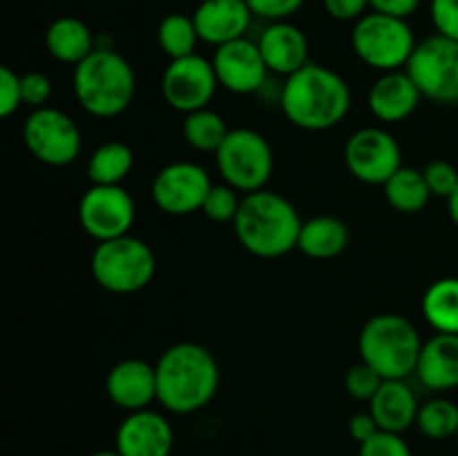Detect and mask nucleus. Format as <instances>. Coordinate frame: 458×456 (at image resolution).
<instances>
[{
	"instance_id": "15",
	"label": "nucleus",
	"mask_w": 458,
	"mask_h": 456,
	"mask_svg": "<svg viewBox=\"0 0 458 456\" xmlns=\"http://www.w3.org/2000/svg\"><path fill=\"white\" fill-rule=\"evenodd\" d=\"M215 74L219 88L233 94H255L267 85L268 67L259 52L258 40L237 38L233 43L215 47L213 56Z\"/></svg>"
},
{
	"instance_id": "6",
	"label": "nucleus",
	"mask_w": 458,
	"mask_h": 456,
	"mask_svg": "<svg viewBox=\"0 0 458 456\" xmlns=\"http://www.w3.org/2000/svg\"><path fill=\"white\" fill-rule=\"evenodd\" d=\"M92 277L101 289L116 295H130L146 289L157 273V259L150 246L134 235L98 241L89 259Z\"/></svg>"
},
{
	"instance_id": "5",
	"label": "nucleus",
	"mask_w": 458,
	"mask_h": 456,
	"mask_svg": "<svg viewBox=\"0 0 458 456\" xmlns=\"http://www.w3.org/2000/svg\"><path fill=\"white\" fill-rule=\"evenodd\" d=\"M420 340L419 329L401 313H378L369 317L358 335L360 360L374 367L385 380H405L416 374Z\"/></svg>"
},
{
	"instance_id": "44",
	"label": "nucleus",
	"mask_w": 458,
	"mask_h": 456,
	"mask_svg": "<svg viewBox=\"0 0 458 456\" xmlns=\"http://www.w3.org/2000/svg\"><path fill=\"white\" fill-rule=\"evenodd\" d=\"M456 443H458V434H456Z\"/></svg>"
},
{
	"instance_id": "4",
	"label": "nucleus",
	"mask_w": 458,
	"mask_h": 456,
	"mask_svg": "<svg viewBox=\"0 0 458 456\" xmlns=\"http://www.w3.org/2000/svg\"><path fill=\"white\" fill-rule=\"evenodd\" d=\"M72 88L79 106L97 119L123 114L137 92V76L125 56L110 47H97L74 67Z\"/></svg>"
},
{
	"instance_id": "23",
	"label": "nucleus",
	"mask_w": 458,
	"mask_h": 456,
	"mask_svg": "<svg viewBox=\"0 0 458 456\" xmlns=\"http://www.w3.org/2000/svg\"><path fill=\"white\" fill-rule=\"evenodd\" d=\"M45 47L52 58L65 65H79L97 49L94 34L81 18L61 16L49 22L45 31Z\"/></svg>"
},
{
	"instance_id": "37",
	"label": "nucleus",
	"mask_w": 458,
	"mask_h": 456,
	"mask_svg": "<svg viewBox=\"0 0 458 456\" xmlns=\"http://www.w3.org/2000/svg\"><path fill=\"white\" fill-rule=\"evenodd\" d=\"M253 12V16L264 18L268 22L289 21L293 13H298L304 7L307 0H246Z\"/></svg>"
},
{
	"instance_id": "18",
	"label": "nucleus",
	"mask_w": 458,
	"mask_h": 456,
	"mask_svg": "<svg viewBox=\"0 0 458 456\" xmlns=\"http://www.w3.org/2000/svg\"><path fill=\"white\" fill-rule=\"evenodd\" d=\"M106 393L119 410L139 411L148 410L157 401V369L150 362L139 358L121 360L107 371Z\"/></svg>"
},
{
	"instance_id": "17",
	"label": "nucleus",
	"mask_w": 458,
	"mask_h": 456,
	"mask_svg": "<svg viewBox=\"0 0 458 456\" xmlns=\"http://www.w3.org/2000/svg\"><path fill=\"white\" fill-rule=\"evenodd\" d=\"M192 21L199 40L222 47L237 38H246L253 12L246 0H201L192 13Z\"/></svg>"
},
{
	"instance_id": "20",
	"label": "nucleus",
	"mask_w": 458,
	"mask_h": 456,
	"mask_svg": "<svg viewBox=\"0 0 458 456\" xmlns=\"http://www.w3.org/2000/svg\"><path fill=\"white\" fill-rule=\"evenodd\" d=\"M420 98L423 94L405 70L385 72L371 83L367 107L383 123H401L414 114Z\"/></svg>"
},
{
	"instance_id": "11",
	"label": "nucleus",
	"mask_w": 458,
	"mask_h": 456,
	"mask_svg": "<svg viewBox=\"0 0 458 456\" xmlns=\"http://www.w3.org/2000/svg\"><path fill=\"white\" fill-rule=\"evenodd\" d=\"M213 188L210 174L195 161H173L155 174L150 186L157 208L173 217H186L204 206Z\"/></svg>"
},
{
	"instance_id": "3",
	"label": "nucleus",
	"mask_w": 458,
	"mask_h": 456,
	"mask_svg": "<svg viewBox=\"0 0 458 456\" xmlns=\"http://www.w3.org/2000/svg\"><path fill=\"white\" fill-rule=\"evenodd\" d=\"M302 224L298 208L284 195L264 188L242 197L233 228L246 253L276 259L298 249Z\"/></svg>"
},
{
	"instance_id": "13",
	"label": "nucleus",
	"mask_w": 458,
	"mask_h": 456,
	"mask_svg": "<svg viewBox=\"0 0 458 456\" xmlns=\"http://www.w3.org/2000/svg\"><path fill=\"white\" fill-rule=\"evenodd\" d=\"M217 88L219 80L213 61H206L199 54L174 58L161 76V94L165 103L183 114L208 107Z\"/></svg>"
},
{
	"instance_id": "22",
	"label": "nucleus",
	"mask_w": 458,
	"mask_h": 456,
	"mask_svg": "<svg viewBox=\"0 0 458 456\" xmlns=\"http://www.w3.org/2000/svg\"><path fill=\"white\" fill-rule=\"evenodd\" d=\"M419 410L416 393L405 380H383L376 396L369 401V411L378 427L394 434H403L416 425Z\"/></svg>"
},
{
	"instance_id": "27",
	"label": "nucleus",
	"mask_w": 458,
	"mask_h": 456,
	"mask_svg": "<svg viewBox=\"0 0 458 456\" xmlns=\"http://www.w3.org/2000/svg\"><path fill=\"white\" fill-rule=\"evenodd\" d=\"M134 152L123 141H106L92 152L88 161V179L92 186H121L132 173Z\"/></svg>"
},
{
	"instance_id": "41",
	"label": "nucleus",
	"mask_w": 458,
	"mask_h": 456,
	"mask_svg": "<svg viewBox=\"0 0 458 456\" xmlns=\"http://www.w3.org/2000/svg\"><path fill=\"white\" fill-rule=\"evenodd\" d=\"M371 12L387 13V16L396 18H410L411 13L419 12L420 0H369Z\"/></svg>"
},
{
	"instance_id": "21",
	"label": "nucleus",
	"mask_w": 458,
	"mask_h": 456,
	"mask_svg": "<svg viewBox=\"0 0 458 456\" xmlns=\"http://www.w3.org/2000/svg\"><path fill=\"white\" fill-rule=\"evenodd\" d=\"M416 376L432 392L458 387V335L437 334L423 342Z\"/></svg>"
},
{
	"instance_id": "42",
	"label": "nucleus",
	"mask_w": 458,
	"mask_h": 456,
	"mask_svg": "<svg viewBox=\"0 0 458 456\" xmlns=\"http://www.w3.org/2000/svg\"><path fill=\"white\" fill-rule=\"evenodd\" d=\"M447 210H450L452 222H454L456 228H458V188H456L454 192H452L450 199H447Z\"/></svg>"
},
{
	"instance_id": "30",
	"label": "nucleus",
	"mask_w": 458,
	"mask_h": 456,
	"mask_svg": "<svg viewBox=\"0 0 458 456\" xmlns=\"http://www.w3.org/2000/svg\"><path fill=\"white\" fill-rule=\"evenodd\" d=\"M416 427L425 438L447 441L458 434V405L447 398H432L423 402L416 416Z\"/></svg>"
},
{
	"instance_id": "9",
	"label": "nucleus",
	"mask_w": 458,
	"mask_h": 456,
	"mask_svg": "<svg viewBox=\"0 0 458 456\" xmlns=\"http://www.w3.org/2000/svg\"><path fill=\"white\" fill-rule=\"evenodd\" d=\"M423 98L438 106L458 103V40L434 34L420 40L405 67Z\"/></svg>"
},
{
	"instance_id": "40",
	"label": "nucleus",
	"mask_w": 458,
	"mask_h": 456,
	"mask_svg": "<svg viewBox=\"0 0 458 456\" xmlns=\"http://www.w3.org/2000/svg\"><path fill=\"white\" fill-rule=\"evenodd\" d=\"M378 432L380 427L378 423H376L374 416H371V411H358V414H353L352 420H349V436H352L358 445L367 443Z\"/></svg>"
},
{
	"instance_id": "34",
	"label": "nucleus",
	"mask_w": 458,
	"mask_h": 456,
	"mask_svg": "<svg viewBox=\"0 0 458 456\" xmlns=\"http://www.w3.org/2000/svg\"><path fill=\"white\" fill-rule=\"evenodd\" d=\"M358 456H414V454H411V447L407 445V441L401 436V434L380 429V432L374 434L369 441L362 443Z\"/></svg>"
},
{
	"instance_id": "38",
	"label": "nucleus",
	"mask_w": 458,
	"mask_h": 456,
	"mask_svg": "<svg viewBox=\"0 0 458 456\" xmlns=\"http://www.w3.org/2000/svg\"><path fill=\"white\" fill-rule=\"evenodd\" d=\"M429 16L437 34L458 40V0H429Z\"/></svg>"
},
{
	"instance_id": "32",
	"label": "nucleus",
	"mask_w": 458,
	"mask_h": 456,
	"mask_svg": "<svg viewBox=\"0 0 458 456\" xmlns=\"http://www.w3.org/2000/svg\"><path fill=\"white\" fill-rule=\"evenodd\" d=\"M383 376L374 369L371 365H367L365 360L356 362V365L349 367L347 376H344V389L352 398L356 401H367L369 402L371 398L376 396V392L383 384Z\"/></svg>"
},
{
	"instance_id": "12",
	"label": "nucleus",
	"mask_w": 458,
	"mask_h": 456,
	"mask_svg": "<svg viewBox=\"0 0 458 456\" xmlns=\"http://www.w3.org/2000/svg\"><path fill=\"white\" fill-rule=\"evenodd\" d=\"M137 206L123 186H89L79 201V224L92 240L130 235Z\"/></svg>"
},
{
	"instance_id": "16",
	"label": "nucleus",
	"mask_w": 458,
	"mask_h": 456,
	"mask_svg": "<svg viewBox=\"0 0 458 456\" xmlns=\"http://www.w3.org/2000/svg\"><path fill=\"white\" fill-rule=\"evenodd\" d=\"M173 447V425L159 411H130L116 429L114 450L121 456H170Z\"/></svg>"
},
{
	"instance_id": "2",
	"label": "nucleus",
	"mask_w": 458,
	"mask_h": 456,
	"mask_svg": "<svg viewBox=\"0 0 458 456\" xmlns=\"http://www.w3.org/2000/svg\"><path fill=\"white\" fill-rule=\"evenodd\" d=\"M280 106L286 119L307 132H325L335 128L352 107V89L347 80L331 67L307 63L284 80Z\"/></svg>"
},
{
	"instance_id": "19",
	"label": "nucleus",
	"mask_w": 458,
	"mask_h": 456,
	"mask_svg": "<svg viewBox=\"0 0 458 456\" xmlns=\"http://www.w3.org/2000/svg\"><path fill=\"white\" fill-rule=\"evenodd\" d=\"M259 52L268 72L277 76H293L309 61V38L298 25L289 21L268 22L258 38Z\"/></svg>"
},
{
	"instance_id": "39",
	"label": "nucleus",
	"mask_w": 458,
	"mask_h": 456,
	"mask_svg": "<svg viewBox=\"0 0 458 456\" xmlns=\"http://www.w3.org/2000/svg\"><path fill=\"white\" fill-rule=\"evenodd\" d=\"M322 3H325L327 13L340 22L360 21L367 9H371L369 0H322Z\"/></svg>"
},
{
	"instance_id": "36",
	"label": "nucleus",
	"mask_w": 458,
	"mask_h": 456,
	"mask_svg": "<svg viewBox=\"0 0 458 456\" xmlns=\"http://www.w3.org/2000/svg\"><path fill=\"white\" fill-rule=\"evenodd\" d=\"M22 106L21 76L12 67H0V116L9 119Z\"/></svg>"
},
{
	"instance_id": "1",
	"label": "nucleus",
	"mask_w": 458,
	"mask_h": 456,
	"mask_svg": "<svg viewBox=\"0 0 458 456\" xmlns=\"http://www.w3.org/2000/svg\"><path fill=\"white\" fill-rule=\"evenodd\" d=\"M157 401L179 416L204 410L219 389V365L213 353L197 342H177L165 349L155 365Z\"/></svg>"
},
{
	"instance_id": "8",
	"label": "nucleus",
	"mask_w": 458,
	"mask_h": 456,
	"mask_svg": "<svg viewBox=\"0 0 458 456\" xmlns=\"http://www.w3.org/2000/svg\"><path fill=\"white\" fill-rule=\"evenodd\" d=\"M215 161L224 183L246 195L264 190L273 174L271 143L264 134L250 128L231 130L215 152Z\"/></svg>"
},
{
	"instance_id": "10",
	"label": "nucleus",
	"mask_w": 458,
	"mask_h": 456,
	"mask_svg": "<svg viewBox=\"0 0 458 456\" xmlns=\"http://www.w3.org/2000/svg\"><path fill=\"white\" fill-rule=\"evenodd\" d=\"M22 139L36 161L52 168H63L79 159L83 139L79 125L63 110L38 107L22 123Z\"/></svg>"
},
{
	"instance_id": "7",
	"label": "nucleus",
	"mask_w": 458,
	"mask_h": 456,
	"mask_svg": "<svg viewBox=\"0 0 458 456\" xmlns=\"http://www.w3.org/2000/svg\"><path fill=\"white\" fill-rule=\"evenodd\" d=\"M416 45H419V40H416L414 30L405 18L371 12L353 22V54L367 67L380 72V74L405 70Z\"/></svg>"
},
{
	"instance_id": "28",
	"label": "nucleus",
	"mask_w": 458,
	"mask_h": 456,
	"mask_svg": "<svg viewBox=\"0 0 458 456\" xmlns=\"http://www.w3.org/2000/svg\"><path fill=\"white\" fill-rule=\"evenodd\" d=\"M183 139H186L188 146L192 150L199 152H217L219 146L224 143V139L228 137L231 128L226 125L222 114L213 112L210 107L204 110H197L186 114L182 125Z\"/></svg>"
},
{
	"instance_id": "26",
	"label": "nucleus",
	"mask_w": 458,
	"mask_h": 456,
	"mask_svg": "<svg viewBox=\"0 0 458 456\" xmlns=\"http://www.w3.org/2000/svg\"><path fill=\"white\" fill-rule=\"evenodd\" d=\"M383 190L387 204L403 215L420 213L432 199L423 170L405 168V165L383 183Z\"/></svg>"
},
{
	"instance_id": "24",
	"label": "nucleus",
	"mask_w": 458,
	"mask_h": 456,
	"mask_svg": "<svg viewBox=\"0 0 458 456\" xmlns=\"http://www.w3.org/2000/svg\"><path fill=\"white\" fill-rule=\"evenodd\" d=\"M349 246V228L343 219L318 215L302 224L298 250L311 259H334Z\"/></svg>"
},
{
	"instance_id": "14",
	"label": "nucleus",
	"mask_w": 458,
	"mask_h": 456,
	"mask_svg": "<svg viewBox=\"0 0 458 456\" xmlns=\"http://www.w3.org/2000/svg\"><path fill=\"white\" fill-rule=\"evenodd\" d=\"M344 164L358 182L383 186L403 168V152L387 130L362 128L349 137L344 146Z\"/></svg>"
},
{
	"instance_id": "31",
	"label": "nucleus",
	"mask_w": 458,
	"mask_h": 456,
	"mask_svg": "<svg viewBox=\"0 0 458 456\" xmlns=\"http://www.w3.org/2000/svg\"><path fill=\"white\" fill-rule=\"evenodd\" d=\"M242 199L237 195V190L228 183H213L210 192L206 195L204 206H201V213L210 219V222L226 224L235 222L237 210H240Z\"/></svg>"
},
{
	"instance_id": "33",
	"label": "nucleus",
	"mask_w": 458,
	"mask_h": 456,
	"mask_svg": "<svg viewBox=\"0 0 458 456\" xmlns=\"http://www.w3.org/2000/svg\"><path fill=\"white\" fill-rule=\"evenodd\" d=\"M423 174L432 197L450 199L452 192L458 188V170L454 164H450V161H443V159L432 161V164L425 165Z\"/></svg>"
},
{
	"instance_id": "29",
	"label": "nucleus",
	"mask_w": 458,
	"mask_h": 456,
	"mask_svg": "<svg viewBox=\"0 0 458 456\" xmlns=\"http://www.w3.org/2000/svg\"><path fill=\"white\" fill-rule=\"evenodd\" d=\"M157 43H159L161 52L170 61L195 54L197 43H199V34H197L192 16H186V13H168L159 22V27H157Z\"/></svg>"
},
{
	"instance_id": "35",
	"label": "nucleus",
	"mask_w": 458,
	"mask_h": 456,
	"mask_svg": "<svg viewBox=\"0 0 458 456\" xmlns=\"http://www.w3.org/2000/svg\"><path fill=\"white\" fill-rule=\"evenodd\" d=\"M22 85V106H30L31 110L47 107L49 98L54 94V85L47 74L43 72H27L21 76Z\"/></svg>"
},
{
	"instance_id": "43",
	"label": "nucleus",
	"mask_w": 458,
	"mask_h": 456,
	"mask_svg": "<svg viewBox=\"0 0 458 456\" xmlns=\"http://www.w3.org/2000/svg\"><path fill=\"white\" fill-rule=\"evenodd\" d=\"M89 456H121V454L116 450H98V452H94V454H89Z\"/></svg>"
},
{
	"instance_id": "25",
	"label": "nucleus",
	"mask_w": 458,
	"mask_h": 456,
	"mask_svg": "<svg viewBox=\"0 0 458 456\" xmlns=\"http://www.w3.org/2000/svg\"><path fill=\"white\" fill-rule=\"evenodd\" d=\"M420 311L437 334L458 335V277H441L428 286Z\"/></svg>"
}]
</instances>
